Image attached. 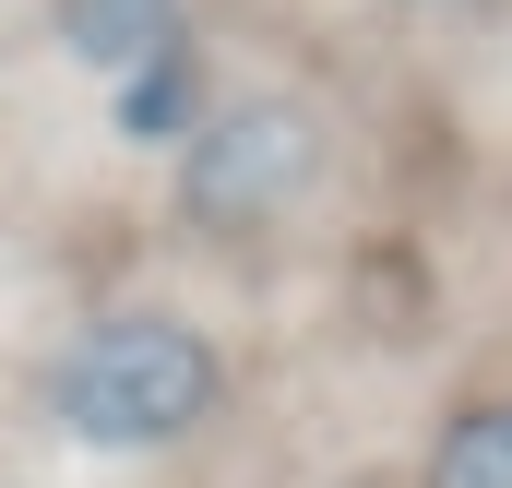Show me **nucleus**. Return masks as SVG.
Listing matches in <instances>:
<instances>
[{
  "mask_svg": "<svg viewBox=\"0 0 512 488\" xmlns=\"http://www.w3.org/2000/svg\"><path fill=\"white\" fill-rule=\"evenodd\" d=\"M48 417L72 429V441H96V453H167V441H191L215 405H227V358H215V334L203 322H179V310H108V322H84L60 358H48Z\"/></svg>",
  "mask_w": 512,
  "mask_h": 488,
  "instance_id": "nucleus-1",
  "label": "nucleus"
},
{
  "mask_svg": "<svg viewBox=\"0 0 512 488\" xmlns=\"http://www.w3.org/2000/svg\"><path fill=\"white\" fill-rule=\"evenodd\" d=\"M322 191V120L298 96H239L203 108V131L179 143V215L203 239H262Z\"/></svg>",
  "mask_w": 512,
  "mask_h": 488,
  "instance_id": "nucleus-2",
  "label": "nucleus"
},
{
  "mask_svg": "<svg viewBox=\"0 0 512 488\" xmlns=\"http://www.w3.org/2000/svg\"><path fill=\"white\" fill-rule=\"evenodd\" d=\"M48 24H60V48H72V60H96L108 84L143 72V60H167V48H191L179 0H60Z\"/></svg>",
  "mask_w": 512,
  "mask_h": 488,
  "instance_id": "nucleus-3",
  "label": "nucleus"
},
{
  "mask_svg": "<svg viewBox=\"0 0 512 488\" xmlns=\"http://www.w3.org/2000/svg\"><path fill=\"white\" fill-rule=\"evenodd\" d=\"M203 60L191 48H167V60H143V72H120V131L131 143H191L203 131Z\"/></svg>",
  "mask_w": 512,
  "mask_h": 488,
  "instance_id": "nucleus-4",
  "label": "nucleus"
},
{
  "mask_svg": "<svg viewBox=\"0 0 512 488\" xmlns=\"http://www.w3.org/2000/svg\"><path fill=\"white\" fill-rule=\"evenodd\" d=\"M417 488H512V393L465 405V417L429 441V477Z\"/></svg>",
  "mask_w": 512,
  "mask_h": 488,
  "instance_id": "nucleus-5",
  "label": "nucleus"
}]
</instances>
